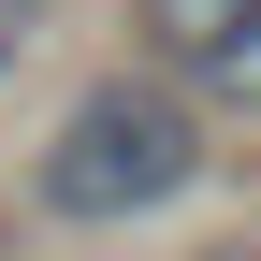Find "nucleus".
I'll use <instances>...</instances> for the list:
<instances>
[{"mask_svg":"<svg viewBox=\"0 0 261 261\" xmlns=\"http://www.w3.org/2000/svg\"><path fill=\"white\" fill-rule=\"evenodd\" d=\"M203 102H174V87L130 58V73L73 87V116L44 130V160H29V189H44V218H73V232H116V218H160L203 189Z\"/></svg>","mask_w":261,"mask_h":261,"instance_id":"1","label":"nucleus"},{"mask_svg":"<svg viewBox=\"0 0 261 261\" xmlns=\"http://www.w3.org/2000/svg\"><path fill=\"white\" fill-rule=\"evenodd\" d=\"M0 261H15V218H0Z\"/></svg>","mask_w":261,"mask_h":261,"instance_id":"4","label":"nucleus"},{"mask_svg":"<svg viewBox=\"0 0 261 261\" xmlns=\"http://www.w3.org/2000/svg\"><path fill=\"white\" fill-rule=\"evenodd\" d=\"M29 29H44V0H0V73L29 58Z\"/></svg>","mask_w":261,"mask_h":261,"instance_id":"3","label":"nucleus"},{"mask_svg":"<svg viewBox=\"0 0 261 261\" xmlns=\"http://www.w3.org/2000/svg\"><path fill=\"white\" fill-rule=\"evenodd\" d=\"M130 44L174 102L261 116V0H130Z\"/></svg>","mask_w":261,"mask_h":261,"instance_id":"2","label":"nucleus"}]
</instances>
